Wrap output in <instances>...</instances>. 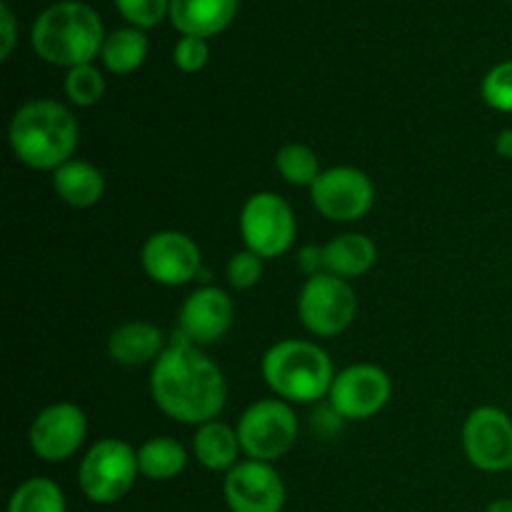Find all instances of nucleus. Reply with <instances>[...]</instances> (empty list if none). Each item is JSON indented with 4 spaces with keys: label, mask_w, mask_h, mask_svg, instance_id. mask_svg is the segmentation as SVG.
<instances>
[{
    "label": "nucleus",
    "mask_w": 512,
    "mask_h": 512,
    "mask_svg": "<svg viewBox=\"0 0 512 512\" xmlns=\"http://www.w3.org/2000/svg\"><path fill=\"white\" fill-rule=\"evenodd\" d=\"M150 395L160 413L175 423L203 425L223 413L228 383L213 358L178 335L153 363Z\"/></svg>",
    "instance_id": "obj_1"
},
{
    "label": "nucleus",
    "mask_w": 512,
    "mask_h": 512,
    "mask_svg": "<svg viewBox=\"0 0 512 512\" xmlns=\"http://www.w3.org/2000/svg\"><path fill=\"white\" fill-rule=\"evenodd\" d=\"M8 140L13 155L25 168L55 173L60 165L73 160L80 143V125L58 100H28L15 110Z\"/></svg>",
    "instance_id": "obj_2"
},
{
    "label": "nucleus",
    "mask_w": 512,
    "mask_h": 512,
    "mask_svg": "<svg viewBox=\"0 0 512 512\" xmlns=\"http://www.w3.org/2000/svg\"><path fill=\"white\" fill-rule=\"evenodd\" d=\"M100 15L80 0H63L45 8L33 23L30 43L40 60L58 68L93 63L105 43Z\"/></svg>",
    "instance_id": "obj_3"
},
{
    "label": "nucleus",
    "mask_w": 512,
    "mask_h": 512,
    "mask_svg": "<svg viewBox=\"0 0 512 512\" xmlns=\"http://www.w3.org/2000/svg\"><path fill=\"white\" fill-rule=\"evenodd\" d=\"M263 378L285 403L310 405L328 398L335 380L330 355L310 340H280L263 355Z\"/></svg>",
    "instance_id": "obj_4"
},
{
    "label": "nucleus",
    "mask_w": 512,
    "mask_h": 512,
    "mask_svg": "<svg viewBox=\"0 0 512 512\" xmlns=\"http://www.w3.org/2000/svg\"><path fill=\"white\" fill-rule=\"evenodd\" d=\"M138 475V450L120 438H103L80 460L78 485L90 503L113 505L133 490Z\"/></svg>",
    "instance_id": "obj_5"
},
{
    "label": "nucleus",
    "mask_w": 512,
    "mask_h": 512,
    "mask_svg": "<svg viewBox=\"0 0 512 512\" xmlns=\"http://www.w3.org/2000/svg\"><path fill=\"white\" fill-rule=\"evenodd\" d=\"M240 448L248 460L260 463H275L298 443V418L290 403L280 398L258 400L240 415L238 425Z\"/></svg>",
    "instance_id": "obj_6"
},
{
    "label": "nucleus",
    "mask_w": 512,
    "mask_h": 512,
    "mask_svg": "<svg viewBox=\"0 0 512 512\" xmlns=\"http://www.w3.org/2000/svg\"><path fill=\"white\" fill-rule=\"evenodd\" d=\"M240 235L245 250L260 255L263 260L280 258L288 253L298 235V223L288 200L278 193L260 190L245 200L240 210Z\"/></svg>",
    "instance_id": "obj_7"
},
{
    "label": "nucleus",
    "mask_w": 512,
    "mask_h": 512,
    "mask_svg": "<svg viewBox=\"0 0 512 512\" xmlns=\"http://www.w3.org/2000/svg\"><path fill=\"white\" fill-rule=\"evenodd\" d=\"M358 295L348 280L330 273L310 275L298 295L300 323L318 338H335L353 325Z\"/></svg>",
    "instance_id": "obj_8"
},
{
    "label": "nucleus",
    "mask_w": 512,
    "mask_h": 512,
    "mask_svg": "<svg viewBox=\"0 0 512 512\" xmlns=\"http://www.w3.org/2000/svg\"><path fill=\"white\" fill-rule=\"evenodd\" d=\"M310 200L323 218L335 223H355L373 210L375 185L363 170L335 165L320 173L310 188Z\"/></svg>",
    "instance_id": "obj_9"
},
{
    "label": "nucleus",
    "mask_w": 512,
    "mask_h": 512,
    "mask_svg": "<svg viewBox=\"0 0 512 512\" xmlns=\"http://www.w3.org/2000/svg\"><path fill=\"white\" fill-rule=\"evenodd\" d=\"M390 395H393L390 375L378 365L358 363L335 373L328 400L338 418L358 423L378 415L390 403Z\"/></svg>",
    "instance_id": "obj_10"
},
{
    "label": "nucleus",
    "mask_w": 512,
    "mask_h": 512,
    "mask_svg": "<svg viewBox=\"0 0 512 512\" xmlns=\"http://www.w3.org/2000/svg\"><path fill=\"white\" fill-rule=\"evenodd\" d=\"M463 450L470 465L483 473L512 470V418L505 410L483 405L463 423Z\"/></svg>",
    "instance_id": "obj_11"
},
{
    "label": "nucleus",
    "mask_w": 512,
    "mask_h": 512,
    "mask_svg": "<svg viewBox=\"0 0 512 512\" xmlns=\"http://www.w3.org/2000/svg\"><path fill=\"white\" fill-rule=\"evenodd\" d=\"M88 438V418L75 403H53L35 415L28 443L43 463H65L83 448Z\"/></svg>",
    "instance_id": "obj_12"
},
{
    "label": "nucleus",
    "mask_w": 512,
    "mask_h": 512,
    "mask_svg": "<svg viewBox=\"0 0 512 512\" xmlns=\"http://www.w3.org/2000/svg\"><path fill=\"white\" fill-rule=\"evenodd\" d=\"M140 265L153 283L180 288L200 273L203 253L190 235L180 230H160L143 243Z\"/></svg>",
    "instance_id": "obj_13"
},
{
    "label": "nucleus",
    "mask_w": 512,
    "mask_h": 512,
    "mask_svg": "<svg viewBox=\"0 0 512 512\" xmlns=\"http://www.w3.org/2000/svg\"><path fill=\"white\" fill-rule=\"evenodd\" d=\"M230 512H283L285 483L278 470L260 460H240L223 483Z\"/></svg>",
    "instance_id": "obj_14"
},
{
    "label": "nucleus",
    "mask_w": 512,
    "mask_h": 512,
    "mask_svg": "<svg viewBox=\"0 0 512 512\" xmlns=\"http://www.w3.org/2000/svg\"><path fill=\"white\" fill-rule=\"evenodd\" d=\"M233 315L235 305L230 295L215 285H205L185 298L178 313V335L198 348H205L228 335Z\"/></svg>",
    "instance_id": "obj_15"
},
{
    "label": "nucleus",
    "mask_w": 512,
    "mask_h": 512,
    "mask_svg": "<svg viewBox=\"0 0 512 512\" xmlns=\"http://www.w3.org/2000/svg\"><path fill=\"white\" fill-rule=\"evenodd\" d=\"M168 348L163 330L148 320H130L115 328L108 338V355L125 368L150 365Z\"/></svg>",
    "instance_id": "obj_16"
},
{
    "label": "nucleus",
    "mask_w": 512,
    "mask_h": 512,
    "mask_svg": "<svg viewBox=\"0 0 512 512\" xmlns=\"http://www.w3.org/2000/svg\"><path fill=\"white\" fill-rule=\"evenodd\" d=\"M240 0H170L173 28L195 38H213L235 20Z\"/></svg>",
    "instance_id": "obj_17"
},
{
    "label": "nucleus",
    "mask_w": 512,
    "mask_h": 512,
    "mask_svg": "<svg viewBox=\"0 0 512 512\" xmlns=\"http://www.w3.org/2000/svg\"><path fill=\"white\" fill-rule=\"evenodd\" d=\"M378 263V245L363 233H343L323 248L325 273L343 280L363 278Z\"/></svg>",
    "instance_id": "obj_18"
},
{
    "label": "nucleus",
    "mask_w": 512,
    "mask_h": 512,
    "mask_svg": "<svg viewBox=\"0 0 512 512\" xmlns=\"http://www.w3.org/2000/svg\"><path fill=\"white\" fill-rule=\"evenodd\" d=\"M53 190L70 208H93L105 195V175L88 160H68L53 173Z\"/></svg>",
    "instance_id": "obj_19"
},
{
    "label": "nucleus",
    "mask_w": 512,
    "mask_h": 512,
    "mask_svg": "<svg viewBox=\"0 0 512 512\" xmlns=\"http://www.w3.org/2000/svg\"><path fill=\"white\" fill-rule=\"evenodd\" d=\"M240 453L243 448H240L238 430H233L230 425L210 420L195 430L193 455L210 473H230L240 463Z\"/></svg>",
    "instance_id": "obj_20"
},
{
    "label": "nucleus",
    "mask_w": 512,
    "mask_h": 512,
    "mask_svg": "<svg viewBox=\"0 0 512 512\" xmlns=\"http://www.w3.org/2000/svg\"><path fill=\"white\" fill-rule=\"evenodd\" d=\"M148 58V35L140 28H120L105 38L100 60L115 75H130Z\"/></svg>",
    "instance_id": "obj_21"
},
{
    "label": "nucleus",
    "mask_w": 512,
    "mask_h": 512,
    "mask_svg": "<svg viewBox=\"0 0 512 512\" xmlns=\"http://www.w3.org/2000/svg\"><path fill=\"white\" fill-rule=\"evenodd\" d=\"M138 465L148 480H173L188 468V453L175 438H150L140 445Z\"/></svg>",
    "instance_id": "obj_22"
},
{
    "label": "nucleus",
    "mask_w": 512,
    "mask_h": 512,
    "mask_svg": "<svg viewBox=\"0 0 512 512\" xmlns=\"http://www.w3.org/2000/svg\"><path fill=\"white\" fill-rule=\"evenodd\" d=\"M8 512H68L65 493L48 478H30L10 495Z\"/></svg>",
    "instance_id": "obj_23"
},
{
    "label": "nucleus",
    "mask_w": 512,
    "mask_h": 512,
    "mask_svg": "<svg viewBox=\"0 0 512 512\" xmlns=\"http://www.w3.org/2000/svg\"><path fill=\"white\" fill-rule=\"evenodd\" d=\"M275 168L283 175L285 183L295 185V188H313V183L323 173L318 153L303 143L283 145L275 155Z\"/></svg>",
    "instance_id": "obj_24"
},
{
    "label": "nucleus",
    "mask_w": 512,
    "mask_h": 512,
    "mask_svg": "<svg viewBox=\"0 0 512 512\" xmlns=\"http://www.w3.org/2000/svg\"><path fill=\"white\" fill-rule=\"evenodd\" d=\"M65 93L78 108H93L105 95V78L93 63L70 68L65 75Z\"/></svg>",
    "instance_id": "obj_25"
},
{
    "label": "nucleus",
    "mask_w": 512,
    "mask_h": 512,
    "mask_svg": "<svg viewBox=\"0 0 512 512\" xmlns=\"http://www.w3.org/2000/svg\"><path fill=\"white\" fill-rule=\"evenodd\" d=\"M485 105H490L498 113H512V60L493 65L480 85Z\"/></svg>",
    "instance_id": "obj_26"
},
{
    "label": "nucleus",
    "mask_w": 512,
    "mask_h": 512,
    "mask_svg": "<svg viewBox=\"0 0 512 512\" xmlns=\"http://www.w3.org/2000/svg\"><path fill=\"white\" fill-rule=\"evenodd\" d=\"M115 8L133 28L148 30L170 15V0H115Z\"/></svg>",
    "instance_id": "obj_27"
},
{
    "label": "nucleus",
    "mask_w": 512,
    "mask_h": 512,
    "mask_svg": "<svg viewBox=\"0 0 512 512\" xmlns=\"http://www.w3.org/2000/svg\"><path fill=\"white\" fill-rule=\"evenodd\" d=\"M225 275H228V283L233 285L235 290L255 288V285L260 283V278H263V258L250 253V250L235 253L233 258L228 260Z\"/></svg>",
    "instance_id": "obj_28"
},
{
    "label": "nucleus",
    "mask_w": 512,
    "mask_h": 512,
    "mask_svg": "<svg viewBox=\"0 0 512 512\" xmlns=\"http://www.w3.org/2000/svg\"><path fill=\"white\" fill-rule=\"evenodd\" d=\"M210 48L205 38H195V35H183L173 48V63L175 68L183 73H198L208 65Z\"/></svg>",
    "instance_id": "obj_29"
},
{
    "label": "nucleus",
    "mask_w": 512,
    "mask_h": 512,
    "mask_svg": "<svg viewBox=\"0 0 512 512\" xmlns=\"http://www.w3.org/2000/svg\"><path fill=\"white\" fill-rule=\"evenodd\" d=\"M0 35H3V40H0V58L8 60L10 53H13V48H15V40H18V30H15V15H13V10L8 8V3L0 5Z\"/></svg>",
    "instance_id": "obj_30"
},
{
    "label": "nucleus",
    "mask_w": 512,
    "mask_h": 512,
    "mask_svg": "<svg viewBox=\"0 0 512 512\" xmlns=\"http://www.w3.org/2000/svg\"><path fill=\"white\" fill-rule=\"evenodd\" d=\"M495 153H498L500 158L512 160V128L500 130V133L495 135Z\"/></svg>",
    "instance_id": "obj_31"
},
{
    "label": "nucleus",
    "mask_w": 512,
    "mask_h": 512,
    "mask_svg": "<svg viewBox=\"0 0 512 512\" xmlns=\"http://www.w3.org/2000/svg\"><path fill=\"white\" fill-rule=\"evenodd\" d=\"M488 512H512V498H498L488 505Z\"/></svg>",
    "instance_id": "obj_32"
},
{
    "label": "nucleus",
    "mask_w": 512,
    "mask_h": 512,
    "mask_svg": "<svg viewBox=\"0 0 512 512\" xmlns=\"http://www.w3.org/2000/svg\"><path fill=\"white\" fill-rule=\"evenodd\" d=\"M510 483H512V480H510Z\"/></svg>",
    "instance_id": "obj_33"
}]
</instances>
